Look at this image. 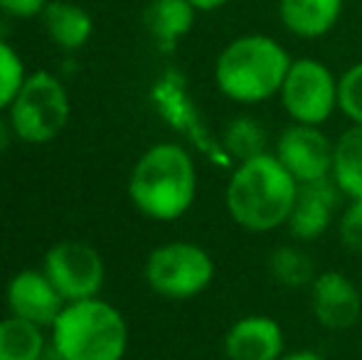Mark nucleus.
<instances>
[{"label":"nucleus","instance_id":"obj_11","mask_svg":"<svg viewBox=\"0 0 362 360\" xmlns=\"http://www.w3.org/2000/svg\"><path fill=\"white\" fill-rule=\"evenodd\" d=\"M343 197L345 195L340 192V187L335 185V180L330 175L298 185V195H296L293 210H291L286 222L288 235L296 242L318 240L338 220Z\"/></svg>","mask_w":362,"mask_h":360},{"label":"nucleus","instance_id":"obj_20","mask_svg":"<svg viewBox=\"0 0 362 360\" xmlns=\"http://www.w3.org/2000/svg\"><path fill=\"white\" fill-rule=\"evenodd\" d=\"M269 272L274 281L286 289H303L310 286L315 279L313 260L296 245H281L269 257Z\"/></svg>","mask_w":362,"mask_h":360},{"label":"nucleus","instance_id":"obj_19","mask_svg":"<svg viewBox=\"0 0 362 360\" xmlns=\"http://www.w3.org/2000/svg\"><path fill=\"white\" fill-rule=\"evenodd\" d=\"M222 151L237 163L267 153V131L254 116H234L222 131Z\"/></svg>","mask_w":362,"mask_h":360},{"label":"nucleus","instance_id":"obj_3","mask_svg":"<svg viewBox=\"0 0 362 360\" xmlns=\"http://www.w3.org/2000/svg\"><path fill=\"white\" fill-rule=\"evenodd\" d=\"M129 197L151 220L173 222L185 215L197 197V168L190 151L170 141L151 146L131 170Z\"/></svg>","mask_w":362,"mask_h":360},{"label":"nucleus","instance_id":"obj_12","mask_svg":"<svg viewBox=\"0 0 362 360\" xmlns=\"http://www.w3.org/2000/svg\"><path fill=\"white\" fill-rule=\"evenodd\" d=\"M5 301H8L10 316H18L40 328L52 326L67 306L62 294L47 279V274L35 269L18 272L10 279L5 289Z\"/></svg>","mask_w":362,"mask_h":360},{"label":"nucleus","instance_id":"obj_27","mask_svg":"<svg viewBox=\"0 0 362 360\" xmlns=\"http://www.w3.org/2000/svg\"><path fill=\"white\" fill-rule=\"evenodd\" d=\"M10 126H5V121L0 119V151H5L8 149V141H10Z\"/></svg>","mask_w":362,"mask_h":360},{"label":"nucleus","instance_id":"obj_23","mask_svg":"<svg viewBox=\"0 0 362 360\" xmlns=\"http://www.w3.org/2000/svg\"><path fill=\"white\" fill-rule=\"evenodd\" d=\"M338 237L345 250L362 255V197L348 200L338 215Z\"/></svg>","mask_w":362,"mask_h":360},{"label":"nucleus","instance_id":"obj_25","mask_svg":"<svg viewBox=\"0 0 362 360\" xmlns=\"http://www.w3.org/2000/svg\"><path fill=\"white\" fill-rule=\"evenodd\" d=\"M190 3L195 5L197 13H212V10L224 8V5L232 3V0H190Z\"/></svg>","mask_w":362,"mask_h":360},{"label":"nucleus","instance_id":"obj_5","mask_svg":"<svg viewBox=\"0 0 362 360\" xmlns=\"http://www.w3.org/2000/svg\"><path fill=\"white\" fill-rule=\"evenodd\" d=\"M10 129L20 141L42 146L64 131L72 114L69 94L52 72L28 74L18 96L10 104Z\"/></svg>","mask_w":362,"mask_h":360},{"label":"nucleus","instance_id":"obj_26","mask_svg":"<svg viewBox=\"0 0 362 360\" xmlns=\"http://www.w3.org/2000/svg\"><path fill=\"white\" fill-rule=\"evenodd\" d=\"M279 360H325L320 353H315V351H291V353H284Z\"/></svg>","mask_w":362,"mask_h":360},{"label":"nucleus","instance_id":"obj_10","mask_svg":"<svg viewBox=\"0 0 362 360\" xmlns=\"http://www.w3.org/2000/svg\"><path fill=\"white\" fill-rule=\"evenodd\" d=\"M308 296L313 318L325 331H350L362 321V294L343 272L325 269L315 274Z\"/></svg>","mask_w":362,"mask_h":360},{"label":"nucleus","instance_id":"obj_16","mask_svg":"<svg viewBox=\"0 0 362 360\" xmlns=\"http://www.w3.org/2000/svg\"><path fill=\"white\" fill-rule=\"evenodd\" d=\"M42 25L47 37L62 50H79L94 35V20L81 5L69 0H49L42 10Z\"/></svg>","mask_w":362,"mask_h":360},{"label":"nucleus","instance_id":"obj_8","mask_svg":"<svg viewBox=\"0 0 362 360\" xmlns=\"http://www.w3.org/2000/svg\"><path fill=\"white\" fill-rule=\"evenodd\" d=\"M42 272L67 303L94 298L104 284V260L86 242H57L45 255Z\"/></svg>","mask_w":362,"mask_h":360},{"label":"nucleus","instance_id":"obj_14","mask_svg":"<svg viewBox=\"0 0 362 360\" xmlns=\"http://www.w3.org/2000/svg\"><path fill=\"white\" fill-rule=\"evenodd\" d=\"M345 10V0H279L284 30L300 40H320L333 33Z\"/></svg>","mask_w":362,"mask_h":360},{"label":"nucleus","instance_id":"obj_13","mask_svg":"<svg viewBox=\"0 0 362 360\" xmlns=\"http://www.w3.org/2000/svg\"><path fill=\"white\" fill-rule=\"evenodd\" d=\"M222 351L227 360H279L286 353V336L274 316L249 313L227 328Z\"/></svg>","mask_w":362,"mask_h":360},{"label":"nucleus","instance_id":"obj_18","mask_svg":"<svg viewBox=\"0 0 362 360\" xmlns=\"http://www.w3.org/2000/svg\"><path fill=\"white\" fill-rule=\"evenodd\" d=\"M47 353L42 328L18 316L0 321V360H42Z\"/></svg>","mask_w":362,"mask_h":360},{"label":"nucleus","instance_id":"obj_21","mask_svg":"<svg viewBox=\"0 0 362 360\" xmlns=\"http://www.w3.org/2000/svg\"><path fill=\"white\" fill-rule=\"evenodd\" d=\"M25 79H28V74H25V64L18 50L5 40H0V111L10 109Z\"/></svg>","mask_w":362,"mask_h":360},{"label":"nucleus","instance_id":"obj_1","mask_svg":"<svg viewBox=\"0 0 362 360\" xmlns=\"http://www.w3.org/2000/svg\"><path fill=\"white\" fill-rule=\"evenodd\" d=\"M298 195V180L274 153H259L234 166L224 187V205L237 227L267 235L286 227Z\"/></svg>","mask_w":362,"mask_h":360},{"label":"nucleus","instance_id":"obj_9","mask_svg":"<svg viewBox=\"0 0 362 360\" xmlns=\"http://www.w3.org/2000/svg\"><path fill=\"white\" fill-rule=\"evenodd\" d=\"M274 156L298 180V185L328 178L333 170V141L320 131V126L291 121L276 136Z\"/></svg>","mask_w":362,"mask_h":360},{"label":"nucleus","instance_id":"obj_7","mask_svg":"<svg viewBox=\"0 0 362 360\" xmlns=\"http://www.w3.org/2000/svg\"><path fill=\"white\" fill-rule=\"evenodd\" d=\"M338 79L325 62L298 57L291 62L279 99L293 124L323 126L338 111Z\"/></svg>","mask_w":362,"mask_h":360},{"label":"nucleus","instance_id":"obj_15","mask_svg":"<svg viewBox=\"0 0 362 360\" xmlns=\"http://www.w3.org/2000/svg\"><path fill=\"white\" fill-rule=\"evenodd\" d=\"M197 10L190 0H151L144 10V25L160 50H173L192 30Z\"/></svg>","mask_w":362,"mask_h":360},{"label":"nucleus","instance_id":"obj_2","mask_svg":"<svg viewBox=\"0 0 362 360\" xmlns=\"http://www.w3.org/2000/svg\"><path fill=\"white\" fill-rule=\"evenodd\" d=\"M291 62L288 50L272 35H239L217 54L215 84L234 104H264L279 96Z\"/></svg>","mask_w":362,"mask_h":360},{"label":"nucleus","instance_id":"obj_17","mask_svg":"<svg viewBox=\"0 0 362 360\" xmlns=\"http://www.w3.org/2000/svg\"><path fill=\"white\" fill-rule=\"evenodd\" d=\"M330 178L348 200L362 197V126L350 124L333 141V170Z\"/></svg>","mask_w":362,"mask_h":360},{"label":"nucleus","instance_id":"obj_4","mask_svg":"<svg viewBox=\"0 0 362 360\" xmlns=\"http://www.w3.org/2000/svg\"><path fill=\"white\" fill-rule=\"evenodd\" d=\"M52 348L59 360H124L129 326L119 308L101 298L72 301L52 323Z\"/></svg>","mask_w":362,"mask_h":360},{"label":"nucleus","instance_id":"obj_24","mask_svg":"<svg viewBox=\"0 0 362 360\" xmlns=\"http://www.w3.org/2000/svg\"><path fill=\"white\" fill-rule=\"evenodd\" d=\"M49 0H0V13L10 15V18L28 20L35 15H42Z\"/></svg>","mask_w":362,"mask_h":360},{"label":"nucleus","instance_id":"obj_22","mask_svg":"<svg viewBox=\"0 0 362 360\" xmlns=\"http://www.w3.org/2000/svg\"><path fill=\"white\" fill-rule=\"evenodd\" d=\"M338 111L350 124L362 126V59L350 64L338 79Z\"/></svg>","mask_w":362,"mask_h":360},{"label":"nucleus","instance_id":"obj_6","mask_svg":"<svg viewBox=\"0 0 362 360\" xmlns=\"http://www.w3.org/2000/svg\"><path fill=\"white\" fill-rule=\"evenodd\" d=\"M146 281L156 294L175 301L195 298L215 279V262L205 247L175 240L156 247L146 260Z\"/></svg>","mask_w":362,"mask_h":360},{"label":"nucleus","instance_id":"obj_28","mask_svg":"<svg viewBox=\"0 0 362 360\" xmlns=\"http://www.w3.org/2000/svg\"><path fill=\"white\" fill-rule=\"evenodd\" d=\"M360 323H362V321H360Z\"/></svg>","mask_w":362,"mask_h":360}]
</instances>
